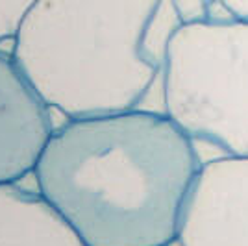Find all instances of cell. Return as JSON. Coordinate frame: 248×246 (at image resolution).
<instances>
[{"label": "cell", "instance_id": "7", "mask_svg": "<svg viewBox=\"0 0 248 246\" xmlns=\"http://www.w3.org/2000/svg\"><path fill=\"white\" fill-rule=\"evenodd\" d=\"M39 0H0V45L15 39L22 22Z\"/></svg>", "mask_w": 248, "mask_h": 246}, {"label": "cell", "instance_id": "4", "mask_svg": "<svg viewBox=\"0 0 248 246\" xmlns=\"http://www.w3.org/2000/svg\"><path fill=\"white\" fill-rule=\"evenodd\" d=\"M176 246H248V159L202 165Z\"/></svg>", "mask_w": 248, "mask_h": 246}, {"label": "cell", "instance_id": "5", "mask_svg": "<svg viewBox=\"0 0 248 246\" xmlns=\"http://www.w3.org/2000/svg\"><path fill=\"white\" fill-rule=\"evenodd\" d=\"M50 109L15 60L0 54V185L33 174L56 130Z\"/></svg>", "mask_w": 248, "mask_h": 246}, {"label": "cell", "instance_id": "8", "mask_svg": "<svg viewBox=\"0 0 248 246\" xmlns=\"http://www.w3.org/2000/svg\"><path fill=\"white\" fill-rule=\"evenodd\" d=\"M184 24L217 19L213 10L222 8L220 0H170Z\"/></svg>", "mask_w": 248, "mask_h": 246}, {"label": "cell", "instance_id": "9", "mask_svg": "<svg viewBox=\"0 0 248 246\" xmlns=\"http://www.w3.org/2000/svg\"><path fill=\"white\" fill-rule=\"evenodd\" d=\"M220 6L230 17L248 21V0H220Z\"/></svg>", "mask_w": 248, "mask_h": 246}, {"label": "cell", "instance_id": "1", "mask_svg": "<svg viewBox=\"0 0 248 246\" xmlns=\"http://www.w3.org/2000/svg\"><path fill=\"white\" fill-rule=\"evenodd\" d=\"M202 165L167 113L135 109L67 119L33 178L85 246H176Z\"/></svg>", "mask_w": 248, "mask_h": 246}, {"label": "cell", "instance_id": "2", "mask_svg": "<svg viewBox=\"0 0 248 246\" xmlns=\"http://www.w3.org/2000/svg\"><path fill=\"white\" fill-rule=\"evenodd\" d=\"M182 24L170 0H39L11 58L67 119L165 113L167 50Z\"/></svg>", "mask_w": 248, "mask_h": 246}, {"label": "cell", "instance_id": "3", "mask_svg": "<svg viewBox=\"0 0 248 246\" xmlns=\"http://www.w3.org/2000/svg\"><path fill=\"white\" fill-rule=\"evenodd\" d=\"M165 113L195 144L248 159V21L182 24L169 43Z\"/></svg>", "mask_w": 248, "mask_h": 246}, {"label": "cell", "instance_id": "6", "mask_svg": "<svg viewBox=\"0 0 248 246\" xmlns=\"http://www.w3.org/2000/svg\"><path fill=\"white\" fill-rule=\"evenodd\" d=\"M0 246H85L39 193L0 185Z\"/></svg>", "mask_w": 248, "mask_h": 246}]
</instances>
